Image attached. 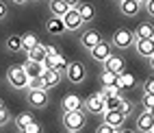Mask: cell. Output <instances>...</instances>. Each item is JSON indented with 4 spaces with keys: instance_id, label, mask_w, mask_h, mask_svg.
<instances>
[{
    "instance_id": "1f68e13d",
    "label": "cell",
    "mask_w": 154,
    "mask_h": 133,
    "mask_svg": "<svg viewBox=\"0 0 154 133\" xmlns=\"http://www.w3.org/2000/svg\"><path fill=\"white\" fill-rule=\"evenodd\" d=\"M130 109H132V105H130L128 100L124 98V100H122V105H119V111H122L124 116H128V114H130Z\"/></svg>"
},
{
    "instance_id": "836d02e7",
    "label": "cell",
    "mask_w": 154,
    "mask_h": 133,
    "mask_svg": "<svg viewBox=\"0 0 154 133\" xmlns=\"http://www.w3.org/2000/svg\"><path fill=\"white\" fill-rule=\"evenodd\" d=\"M24 131H26V133H39V131H42V127H39L37 122L33 120V122H30V125H28V127H26Z\"/></svg>"
},
{
    "instance_id": "b9f144b4",
    "label": "cell",
    "mask_w": 154,
    "mask_h": 133,
    "mask_svg": "<svg viewBox=\"0 0 154 133\" xmlns=\"http://www.w3.org/2000/svg\"><path fill=\"white\" fill-rule=\"evenodd\" d=\"M150 114H152V116H154V107H152V109H150Z\"/></svg>"
},
{
    "instance_id": "60d3db41",
    "label": "cell",
    "mask_w": 154,
    "mask_h": 133,
    "mask_svg": "<svg viewBox=\"0 0 154 133\" xmlns=\"http://www.w3.org/2000/svg\"><path fill=\"white\" fill-rule=\"evenodd\" d=\"M13 2H17V5H24V2H26V0H13Z\"/></svg>"
},
{
    "instance_id": "f1b7e54d",
    "label": "cell",
    "mask_w": 154,
    "mask_h": 133,
    "mask_svg": "<svg viewBox=\"0 0 154 133\" xmlns=\"http://www.w3.org/2000/svg\"><path fill=\"white\" fill-rule=\"evenodd\" d=\"M137 37H154V26L148 24V22H143V24L137 28Z\"/></svg>"
},
{
    "instance_id": "d6a6232c",
    "label": "cell",
    "mask_w": 154,
    "mask_h": 133,
    "mask_svg": "<svg viewBox=\"0 0 154 133\" xmlns=\"http://www.w3.org/2000/svg\"><path fill=\"white\" fill-rule=\"evenodd\" d=\"M143 92H148V94H154V76L148 79L146 83H143Z\"/></svg>"
},
{
    "instance_id": "ba28073f",
    "label": "cell",
    "mask_w": 154,
    "mask_h": 133,
    "mask_svg": "<svg viewBox=\"0 0 154 133\" xmlns=\"http://www.w3.org/2000/svg\"><path fill=\"white\" fill-rule=\"evenodd\" d=\"M124 120H126V116L122 114L119 109H106V111H104V122H109V125L115 127V129H122V127H124Z\"/></svg>"
},
{
    "instance_id": "d4e9b609",
    "label": "cell",
    "mask_w": 154,
    "mask_h": 133,
    "mask_svg": "<svg viewBox=\"0 0 154 133\" xmlns=\"http://www.w3.org/2000/svg\"><path fill=\"white\" fill-rule=\"evenodd\" d=\"M26 87H28V89H48V85H46L44 76H30Z\"/></svg>"
},
{
    "instance_id": "ab89813d",
    "label": "cell",
    "mask_w": 154,
    "mask_h": 133,
    "mask_svg": "<svg viewBox=\"0 0 154 133\" xmlns=\"http://www.w3.org/2000/svg\"><path fill=\"white\" fill-rule=\"evenodd\" d=\"M150 66H152V70H154V55L150 57Z\"/></svg>"
},
{
    "instance_id": "f546056e",
    "label": "cell",
    "mask_w": 154,
    "mask_h": 133,
    "mask_svg": "<svg viewBox=\"0 0 154 133\" xmlns=\"http://www.w3.org/2000/svg\"><path fill=\"white\" fill-rule=\"evenodd\" d=\"M115 81H117V74L104 68V72H102V83H104V85H111V83H115Z\"/></svg>"
},
{
    "instance_id": "3957f363",
    "label": "cell",
    "mask_w": 154,
    "mask_h": 133,
    "mask_svg": "<svg viewBox=\"0 0 154 133\" xmlns=\"http://www.w3.org/2000/svg\"><path fill=\"white\" fill-rule=\"evenodd\" d=\"M135 33H132L130 28H117L115 33H113V44H115L117 48H128L135 44Z\"/></svg>"
},
{
    "instance_id": "4dcf8cb0",
    "label": "cell",
    "mask_w": 154,
    "mask_h": 133,
    "mask_svg": "<svg viewBox=\"0 0 154 133\" xmlns=\"http://www.w3.org/2000/svg\"><path fill=\"white\" fill-rule=\"evenodd\" d=\"M143 107H146V109L154 107V94H148V92H146V96H143Z\"/></svg>"
},
{
    "instance_id": "4316f807",
    "label": "cell",
    "mask_w": 154,
    "mask_h": 133,
    "mask_svg": "<svg viewBox=\"0 0 154 133\" xmlns=\"http://www.w3.org/2000/svg\"><path fill=\"white\" fill-rule=\"evenodd\" d=\"M122 96H106L104 98V111L106 109H119V105H122Z\"/></svg>"
},
{
    "instance_id": "cb8c5ba5",
    "label": "cell",
    "mask_w": 154,
    "mask_h": 133,
    "mask_svg": "<svg viewBox=\"0 0 154 133\" xmlns=\"http://www.w3.org/2000/svg\"><path fill=\"white\" fill-rule=\"evenodd\" d=\"M35 118H33V114H28V111H24V114H20L17 118H15V127L20 129V131H24L30 122H33Z\"/></svg>"
},
{
    "instance_id": "9a60e30c",
    "label": "cell",
    "mask_w": 154,
    "mask_h": 133,
    "mask_svg": "<svg viewBox=\"0 0 154 133\" xmlns=\"http://www.w3.org/2000/svg\"><path fill=\"white\" fill-rule=\"evenodd\" d=\"M46 26H48V33L50 35H61L63 31H67L65 24H63V18H59V15H52V18L48 20Z\"/></svg>"
},
{
    "instance_id": "8fae6325",
    "label": "cell",
    "mask_w": 154,
    "mask_h": 133,
    "mask_svg": "<svg viewBox=\"0 0 154 133\" xmlns=\"http://www.w3.org/2000/svg\"><path fill=\"white\" fill-rule=\"evenodd\" d=\"M104 68L111 70V72H115V74H122L124 72V59L117 57V55H109L106 61H104Z\"/></svg>"
},
{
    "instance_id": "7c38bea8",
    "label": "cell",
    "mask_w": 154,
    "mask_h": 133,
    "mask_svg": "<svg viewBox=\"0 0 154 133\" xmlns=\"http://www.w3.org/2000/svg\"><path fill=\"white\" fill-rule=\"evenodd\" d=\"M98 42H102V37H100V33L96 28H89V31H85V33L80 35V44L87 46V48H94Z\"/></svg>"
},
{
    "instance_id": "9c48e42d",
    "label": "cell",
    "mask_w": 154,
    "mask_h": 133,
    "mask_svg": "<svg viewBox=\"0 0 154 133\" xmlns=\"http://www.w3.org/2000/svg\"><path fill=\"white\" fill-rule=\"evenodd\" d=\"M87 109L91 111V114H104V96H102L100 92L91 94L87 98Z\"/></svg>"
},
{
    "instance_id": "277c9868",
    "label": "cell",
    "mask_w": 154,
    "mask_h": 133,
    "mask_svg": "<svg viewBox=\"0 0 154 133\" xmlns=\"http://www.w3.org/2000/svg\"><path fill=\"white\" fill-rule=\"evenodd\" d=\"M44 68H57V70H63L65 68V57L59 53L54 46H48V55L44 59Z\"/></svg>"
},
{
    "instance_id": "74e56055",
    "label": "cell",
    "mask_w": 154,
    "mask_h": 133,
    "mask_svg": "<svg viewBox=\"0 0 154 133\" xmlns=\"http://www.w3.org/2000/svg\"><path fill=\"white\" fill-rule=\"evenodd\" d=\"M7 15V7H5V2H0V20H2Z\"/></svg>"
},
{
    "instance_id": "44dd1931",
    "label": "cell",
    "mask_w": 154,
    "mask_h": 133,
    "mask_svg": "<svg viewBox=\"0 0 154 133\" xmlns=\"http://www.w3.org/2000/svg\"><path fill=\"white\" fill-rule=\"evenodd\" d=\"M63 109H83V100L76 94H67L63 98Z\"/></svg>"
},
{
    "instance_id": "8992f818",
    "label": "cell",
    "mask_w": 154,
    "mask_h": 133,
    "mask_svg": "<svg viewBox=\"0 0 154 133\" xmlns=\"http://www.w3.org/2000/svg\"><path fill=\"white\" fill-rule=\"evenodd\" d=\"M63 24H65L67 31H78L80 26H83V18H80V13H78L76 7H72L69 11L63 15Z\"/></svg>"
},
{
    "instance_id": "7bdbcfd3",
    "label": "cell",
    "mask_w": 154,
    "mask_h": 133,
    "mask_svg": "<svg viewBox=\"0 0 154 133\" xmlns=\"http://www.w3.org/2000/svg\"><path fill=\"white\" fill-rule=\"evenodd\" d=\"M137 2H139V5H141V2H146V0H137Z\"/></svg>"
},
{
    "instance_id": "30bf717a",
    "label": "cell",
    "mask_w": 154,
    "mask_h": 133,
    "mask_svg": "<svg viewBox=\"0 0 154 133\" xmlns=\"http://www.w3.org/2000/svg\"><path fill=\"white\" fill-rule=\"evenodd\" d=\"M89 53L96 61H106V57L111 55V44L109 42H98L94 48H89Z\"/></svg>"
},
{
    "instance_id": "2e32d148",
    "label": "cell",
    "mask_w": 154,
    "mask_h": 133,
    "mask_svg": "<svg viewBox=\"0 0 154 133\" xmlns=\"http://www.w3.org/2000/svg\"><path fill=\"white\" fill-rule=\"evenodd\" d=\"M24 70H26L28 79H30V76H42V74H44V61H33V59H28L26 63H24Z\"/></svg>"
},
{
    "instance_id": "ac0fdd59",
    "label": "cell",
    "mask_w": 154,
    "mask_h": 133,
    "mask_svg": "<svg viewBox=\"0 0 154 133\" xmlns=\"http://www.w3.org/2000/svg\"><path fill=\"white\" fill-rule=\"evenodd\" d=\"M69 5L65 2V0H50V11H52V15H59V18H63L67 11H69Z\"/></svg>"
},
{
    "instance_id": "ffe728a7",
    "label": "cell",
    "mask_w": 154,
    "mask_h": 133,
    "mask_svg": "<svg viewBox=\"0 0 154 133\" xmlns=\"http://www.w3.org/2000/svg\"><path fill=\"white\" fill-rule=\"evenodd\" d=\"M44 81H46V85L48 87H54L59 81H61V76H59V70L57 68H44Z\"/></svg>"
},
{
    "instance_id": "4fadbf2b",
    "label": "cell",
    "mask_w": 154,
    "mask_h": 133,
    "mask_svg": "<svg viewBox=\"0 0 154 133\" xmlns=\"http://www.w3.org/2000/svg\"><path fill=\"white\" fill-rule=\"evenodd\" d=\"M137 129H139V131H146V133L154 129V116L150 114V109H146V111L137 118Z\"/></svg>"
},
{
    "instance_id": "7402d4cb",
    "label": "cell",
    "mask_w": 154,
    "mask_h": 133,
    "mask_svg": "<svg viewBox=\"0 0 154 133\" xmlns=\"http://www.w3.org/2000/svg\"><path fill=\"white\" fill-rule=\"evenodd\" d=\"M137 11H139L137 0H122V13L124 15H135Z\"/></svg>"
},
{
    "instance_id": "83f0119b",
    "label": "cell",
    "mask_w": 154,
    "mask_h": 133,
    "mask_svg": "<svg viewBox=\"0 0 154 133\" xmlns=\"http://www.w3.org/2000/svg\"><path fill=\"white\" fill-rule=\"evenodd\" d=\"M39 42V39H37V35H33V33H26V35H22V48L24 50H30V48H33L35 44Z\"/></svg>"
},
{
    "instance_id": "5bb4252c",
    "label": "cell",
    "mask_w": 154,
    "mask_h": 133,
    "mask_svg": "<svg viewBox=\"0 0 154 133\" xmlns=\"http://www.w3.org/2000/svg\"><path fill=\"white\" fill-rule=\"evenodd\" d=\"M28 100H30V105H33V107H46L48 94H46V89H30Z\"/></svg>"
},
{
    "instance_id": "8d00e7d4",
    "label": "cell",
    "mask_w": 154,
    "mask_h": 133,
    "mask_svg": "<svg viewBox=\"0 0 154 133\" xmlns=\"http://www.w3.org/2000/svg\"><path fill=\"white\" fill-rule=\"evenodd\" d=\"M146 7H148V13L154 18V0H146Z\"/></svg>"
},
{
    "instance_id": "d590c367",
    "label": "cell",
    "mask_w": 154,
    "mask_h": 133,
    "mask_svg": "<svg viewBox=\"0 0 154 133\" xmlns=\"http://www.w3.org/2000/svg\"><path fill=\"white\" fill-rule=\"evenodd\" d=\"M9 118V111H7V107L5 105H0V125H2V122Z\"/></svg>"
},
{
    "instance_id": "484cf974",
    "label": "cell",
    "mask_w": 154,
    "mask_h": 133,
    "mask_svg": "<svg viewBox=\"0 0 154 133\" xmlns=\"http://www.w3.org/2000/svg\"><path fill=\"white\" fill-rule=\"evenodd\" d=\"M7 46H9L11 53H20V50H24L22 48V37H20V35H11V37H9V42H7Z\"/></svg>"
},
{
    "instance_id": "f35d334b",
    "label": "cell",
    "mask_w": 154,
    "mask_h": 133,
    "mask_svg": "<svg viewBox=\"0 0 154 133\" xmlns=\"http://www.w3.org/2000/svg\"><path fill=\"white\" fill-rule=\"evenodd\" d=\"M65 2H67L69 7H76V5H78V0H65Z\"/></svg>"
},
{
    "instance_id": "6da1fadb",
    "label": "cell",
    "mask_w": 154,
    "mask_h": 133,
    "mask_svg": "<svg viewBox=\"0 0 154 133\" xmlns=\"http://www.w3.org/2000/svg\"><path fill=\"white\" fill-rule=\"evenodd\" d=\"M63 127L72 133H76L85 127V114L83 109H65L63 114Z\"/></svg>"
},
{
    "instance_id": "e575fe53",
    "label": "cell",
    "mask_w": 154,
    "mask_h": 133,
    "mask_svg": "<svg viewBox=\"0 0 154 133\" xmlns=\"http://www.w3.org/2000/svg\"><path fill=\"white\" fill-rule=\"evenodd\" d=\"M113 131H115V127H111L109 122H104V125L98 127V133H113Z\"/></svg>"
},
{
    "instance_id": "5b68a950",
    "label": "cell",
    "mask_w": 154,
    "mask_h": 133,
    "mask_svg": "<svg viewBox=\"0 0 154 133\" xmlns=\"http://www.w3.org/2000/svg\"><path fill=\"white\" fill-rule=\"evenodd\" d=\"M85 76H87V70H85V66L80 63V61H74V63L67 66V79L72 83H83Z\"/></svg>"
},
{
    "instance_id": "7a4b0ae2",
    "label": "cell",
    "mask_w": 154,
    "mask_h": 133,
    "mask_svg": "<svg viewBox=\"0 0 154 133\" xmlns=\"http://www.w3.org/2000/svg\"><path fill=\"white\" fill-rule=\"evenodd\" d=\"M7 76H9V83H11L15 89H24V87L28 85V74H26L24 66H15V68H11V70L7 72Z\"/></svg>"
},
{
    "instance_id": "ee69618b",
    "label": "cell",
    "mask_w": 154,
    "mask_h": 133,
    "mask_svg": "<svg viewBox=\"0 0 154 133\" xmlns=\"http://www.w3.org/2000/svg\"><path fill=\"white\" fill-rule=\"evenodd\" d=\"M119 2H122V0H119Z\"/></svg>"
},
{
    "instance_id": "e0dca14e",
    "label": "cell",
    "mask_w": 154,
    "mask_h": 133,
    "mask_svg": "<svg viewBox=\"0 0 154 133\" xmlns=\"http://www.w3.org/2000/svg\"><path fill=\"white\" fill-rule=\"evenodd\" d=\"M76 9H78L80 18H83V22H91V20H94V15H96L94 5H89V2H78Z\"/></svg>"
},
{
    "instance_id": "603a6c76",
    "label": "cell",
    "mask_w": 154,
    "mask_h": 133,
    "mask_svg": "<svg viewBox=\"0 0 154 133\" xmlns=\"http://www.w3.org/2000/svg\"><path fill=\"white\" fill-rule=\"evenodd\" d=\"M115 83H117L122 89L132 87V85H135V76H132L130 72H122V74H117V81H115Z\"/></svg>"
},
{
    "instance_id": "d6986e66",
    "label": "cell",
    "mask_w": 154,
    "mask_h": 133,
    "mask_svg": "<svg viewBox=\"0 0 154 133\" xmlns=\"http://www.w3.org/2000/svg\"><path fill=\"white\" fill-rule=\"evenodd\" d=\"M46 55H48V46L39 44V42L28 50V59H33V61H44V59H46Z\"/></svg>"
},
{
    "instance_id": "52a82bcc",
    "label": "cell",
    "mask_w": 154,
    "mask_h": 133,
    "mask_svg": "<svg viewBox=\"0 0 154 133\" xmlns=\"http://www.w3.org/2000/svg\"><path fill=\"white\" fill-rule=\"evenodd\" d=\"M137 42V53L141 57H152L154 55V37H135Z\"/></svg>"
}]
</instances>
